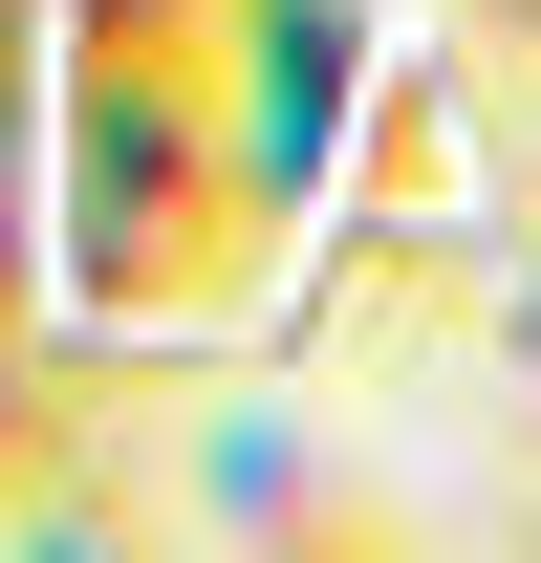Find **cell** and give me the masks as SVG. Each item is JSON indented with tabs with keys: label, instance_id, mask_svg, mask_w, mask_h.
<instances>
[{
	"label": "cell",
	"instance_id": "3957f363",
	"mask_svg": "<svg viewBox=\"0 0 541 563\" xmlns=\"http://www.w3.org/2000/svg\"><path fill=\"white\" fill-rule=\"evenodd\" d=\"M455 66L476 87H541V0H455Z\"/></svg>",
	"mask_w": 541,
	"mask_h": 563
},
{
	"label": "cell",
	"instance_id": "7a4b0ae2",
	"mask_svg": "<svg viewBox=\"0 0 541 563\" xmlns=\"http://www.w3.org/2000/svg\"><path fill=\"white\" fill-rule=\"evenodd\" d=\"M196 520L217 542H411V498L368 455H325L303 412H217L196 433Z\"/></svg>",
	"mask_w": 541,
	"mask_h": 563
},
{
	"label": "cell",
	"instance_id": "6da1fadb",
	"mask_svg": "<svg viewBox=\"0 0 541 563\" xmlns=\"http://www.w3.org/2000/svg\"><path fill=\"white\" fill-rule=\"evenodd\" d=\"M22 217H44V303L87 347H196L281 282V196L217 109V66H131V44H44Z\"/></svg>",
	"mask_w": 541,
	"mask_h": 563
}]
</instances>
